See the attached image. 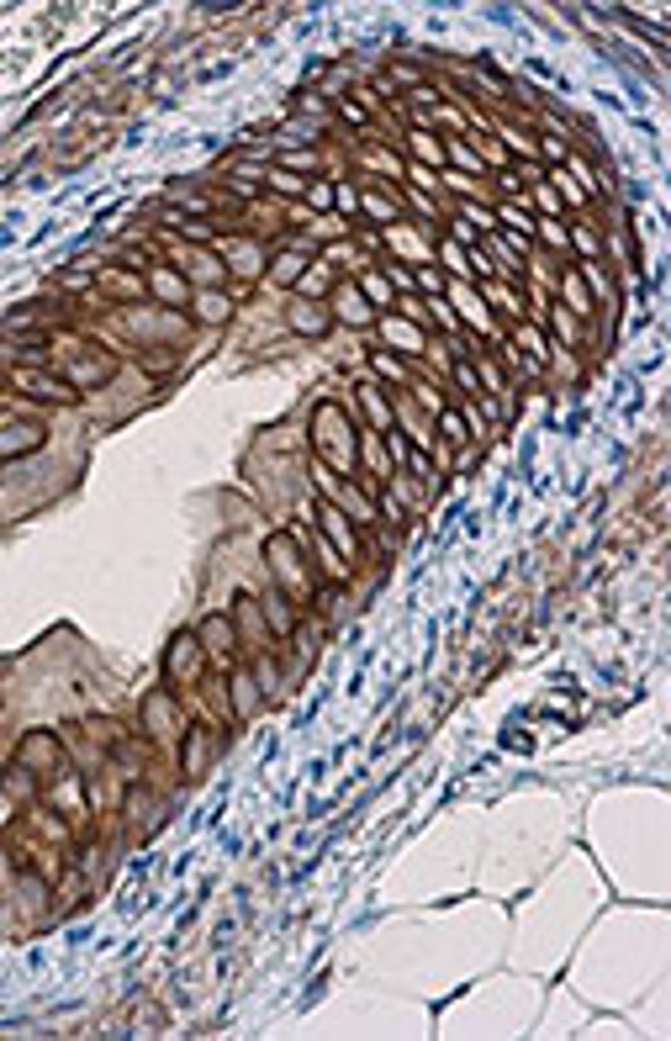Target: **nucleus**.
I'll return each mask as SVG.
<instances>
[{
  "mask_svg": "<svg viewBox=\"0 0 671 1041\" xmlns=\"http://www.w3.org/2000/svg\"><path fill=\"white\" fill-rule=\"evenodd\" d=\"M550 185H561L555 196H566V201H587V191H582V185H576L566 170H550Z\"/></svg>",
  "mask_w": 671,
  "mask_h": 1041,
  "instance_id": "45",
  "label": "nucleus"
},
{
  "mask_svg": "<svg viewBox=\"0 0 671 1041\" xmlns=\"http://www.w3.org/2000/svg\"><path fill=\"white\" fill-rule=\"evenodd\" d=\"M259 619H265L270 640H291L296 624H302V613H296V603L286 598L281 587H275V592H265V598H259Z\"/></svg>",
  "mask_w": 671,
  "mask_h": 1041,
  "instance_id": "15",
  "label": "nucleus"
},
{
  "mask_svg": "<svg viewBox=\"0 0 671 1041\" xmlns=\"http://www.w3.org/2000/svg\"><path fill=\"white\" fill-rule=\"evenodd\" d=\"M48 439L43 423H11L6 434H0V460H16V455H32L37 444Z\"/></svg>",
  "mask_w": 671,
  "mask_h": 1041,
  "instance_id": "21",
  "label": "nucleus"
},
{
  "mask_svg": "<svg viewBox=\"0 0 671 1041\" xmlns=\"http://www.w3.org/2000/svg\"><path fill=\"white\" fill-rule=\"evenodd\" d=\"M212 751H217V740L207 724H185V735H180V777L185 783H196L201 767L212 761Z\"/></svg>",
  "mask_w": 671,
  "mask_h": 1041,
  "instance_id": "13",
  "label": "nucleus"
},
{
  "mask_svg": "<svg viewBox=\"0 0 671 1041\" xmlns=\"http://www.w3.org/2000/svg\"><path fill=\"white\" fill-rule=\"evenodd\" d=\"M439 265L455 275V281H465L471 275V249H460L455 238H439Z\"/></svg>",
  "mask_w": 671,
  "mask_h": 1041,
  "instance_id": "32",
  "label": "nucleus"
},
{
  "mask_svg": "<svg viewBox=\"0 0 671 1041\" xmlns=\"http://www.w3.org/2000/svg\"><path fill=\"white\" fill-rule=\"evenodd\" d=\"M534 201H539V207H545V212H561V196H555L550 185H539V196H534Z\"/></svg>",
  "mask_w": 671,
  "mask_h": 1041,
  "instance_id": "50",
  "label": "nucleus"
},
{
  "mask_svg": "<svg viewBox=\"0 0 671 1041\" xmlns=\"http://www.w3.org/2000/svg\"><path fill=\"white\" fill-rule=\"evenodd\" d=\"M138 724H143V735H148V740H180V735H185L175 693H148V698H143V709H138Z\"/></svg>",
  "mask_w": 671,
  "mask_h": 1041,
  "instance_id": "7",
  "label": "nucleus"
},
{
  "mask_svg": "<svg viewBox=\"0 0 671 1041\" xmlns=\"http://www.w3.org/2000/svg\"><path fill=\"white\" fill-rule=\"evenodd\" d=\"M444 302H450V312H455L460 328L481 333V339H502L497 323H492V307L481 302V291H476L471 281H444Z\"/></svg>",
  "mask_w": 671,
  "mask_h": 1041,
  "instance_id": "5",
  "label": "nucleus"
},
{
  "mask_svg": "<svg viewBox=\"0 0 671 1041\" xmlns=\"http://www.w3.org/2000/svg\"><path fill=\"white\" fill-rule=\"evenodd\" d=\"M265 566L275 576V587L286 592L291 603H318V576H312V561H307V550H302V539H296L291 529H275L265 539Z\"/></svg>",
  "mask_w": 671,
  "mask_h": 1041,
  "instance_id": "1",
  "label": "nucleus"
},
{
  "mask_svg": "<svg viewBox=\"0 0 671 1041\" xmlns=\"http://www.w3.org/2000/svg\"><path fill=\"white\" fill-rule=\"evenodd\" d=\"M550 318H555V328H561V339H566V344H582V339H587V328L576 323L566 307H550Z\"/></svg>",
  "mask_w": 671,
  "mask_h": 1041,
  "instance_id": "41",
  "label": "nucleus"
},
{
  "mask_svg": "<svg viewBox=\"0 0 671 1041\" xmlns=\"http://www.w3.org/2000/svg\"><path fill=\"white\" fill-rule=\"evenodd\" d=\"M111 376H117V360L106 355V349H96V344H85L80 355L69 360V370H64V381L80 392V386H106Z\"/></svg>",
  "mask_w": 671,
  "mask_h": 1041,
  "instance_id": "11",
  "label": "nucleus"
},
{
  "mask_svg": "<svg viewBox=\"0 0 671 1041\" xmlns=\"http://www.w3.org/2000/svg\"><path fill=\"white\" fill-rule=\"evenodd\" d=\"M513 344H524L534 360H550V355H555V344H550L539 328H529V323H518V328H513Z\"/></svg>",
  "mask_w": 671,
  "mask_h": 1041,
  "instance_id": "33",
  "label": "nucleus"
},
{
  "mask_svg": "<svg viewBox=\"0 0 671 1041\" xmlns=\"http://www.w3.org/2000/svg\"><path fill=\"white\" fill-rule=\"evenodd\" d=\"M455 386H460L465 397H481V376H476V365H471V360H460V365H455Z\"/></svg>",
  "mask_w": 671,
  "mask_h": 1041,
  "instance_id": "44",
  "label": "nucleus"
},
{
  "mask_svg": "<svg viewBox=\"0 0 671 1041\" xmlns=\"http://www.w3.org/2000/svg\"><path fill=\"white\" fill-rule=\"evenodd\" d=\"M333 328V312L323 302H307V296H296L291 302V333H302V339H323Z\"/></svg>",
  "mask_w": 671,
  "mask_h": 1041,
  "instance_id": "18",
  "label": "nucleus"
},
{
  "mask_svg": "<svg viewBox=\"0 0 671 1041\" xmlns=\"http://www.w3.org/2000/svg\"><path fill=\"white\" fill-rule=\"evenodd\" d=\"M534 233L545 238L550 249H566V228H561V222H534Z\"/></svg>",
  "mask_w": 671,
  "mask_h": 1041,
  "instance_id": "48",
  "label": "nucleus"
},
{
  "mask_svg": "<svg viewBox=\"0 0 671 1041\" xmlns=\"http://www.w3.org/2000/svg\"><path fill=\"white\" fill-rule=\"evenodd\" d=\"M381 339H386V349L391 355H423V344H428V328H418L413 318H397V312H386L381 318Z\"/></svg>",
  "mask_w": 671,
  "mask_h": 1041,
  "instance_id": "14",
  "label": "nucleus"
},
{
  "mask_svg": "<svg viewBox=\"0 0 671 1041\" xmlns=\"http://www.w3.org/2000/svg\"><path fill=\"white\" fill-rule=\"evenodd\" d=\"M444 159H455L465 175H481V170H487V164H481V154H476V148H465V143H450V148H444Z\"/></svg>",
  "mask_w": 671,
  "mask_h": 1041,
  "instance_id": "40",
  "label": "nucleus"
},
{
  "mask_svg": "<svg viewBox=\"0 0 671 1041\" xmlns=\"http://www.w3.org/2000/svg\"><path fill=\"white\" fill-rule=\"evenodd\" d=\"M180 259H185V275H191L196 286H222L228 281V265H222V254H212V249H175Z\"/></svg>",
  "mask_w": 671,
  "mask_h": 1041,
  "instance_id": "17",
  "label": "nucleus"
},
{
  "mask_svg": "<svg viewBox=\"0 0 671 1041\" xmlns=\"http://www.w3.org/2000/svg\"><path fill=\"white\" fill-rule=\"evenodd\" d=\"M566 249L587 254V259H598V233H592V228H571V233H566Z\"/></svg>",
  "mask_w": 671,
  "mask_h": 1041,
  "instance_id": "43",
  "label": "nucleus"
},
{
  "mask_svg": "<svg viewBox=\"0 0 671 1041\" xmlns=\"http://www.w3.org/2000/svg\"><path fill=\"white\" fill-rule=\"evenodd\" d=\"M333 318H339L344 328H370V323H376V307L365 302V291L354 281H344V286H333Z\"/></svg>",
  "mask_w": 671,
  "mask_h": 1041,
  "instance_id": "16",
  "label": "nucleus"
},
{
  "mask_svg": "<svg viewBox=\"0 0 671 1041\" xmlns=\"http://www.w3.org/2000/svg\"><path fill=\"white\" fill-rule=\"evenodd\" d=\"M360 207H365L370 217H376L381 228H397V222H402V201H397V196H386V191H360Z\"/></svg>",
  "mask_w": 671,
  "mask_h": 1041,
  "instance_id": "26",
  "label": "nucleus"
},
{
  "mask_svg": "<svg viewBox=\"0 0 671 1041\" xmlns=\"http://www.w3.org/2000/svg\"><path fill=\"white\" fill-rule=\"evenodd\" d=\"M175 355H180V349H164V344H159V349H143V370H148V376H164V370L180 365Z\"/></svg>",
  "mask_w": 671,
  "mask_h": 1041,
  "instance_id": "38",
  "label": "nucleus"
},
{
  "mask_svg": "<svg viewBox=\"0 0 671 1041\" xmlns=\"http://www.w3.org/2000/svg\"><path fill=\"white\" fill-rule=\"evenodd\" d=\"M561 307L571 312V318L592 323V312H598V302H592V291H587V281H582V270H561Z\"/></svg>",
  "mask_w": 671,
  "mask_h": 1041,
  "instance_id": "20",
  "label": "nucleus"
},
{
  "mask_svg": "<svg viewBox=\"0 0 671 1041\" xmlns=\"http://www.w3.org/2000/svg\"><path fill=\"white\" fill-rule=\"evenodd\" d=\"M16 767H22L27 777H37V783H59L64 767H69V751H64L59 735L27 730L22 740H16Z\"/></svg>",
  "mask_w": 671,
  "mask_h": 1041,
  "instance_id": "3",
  "label": "nucleus"
},
{
  "mask_svg": "<svg viewBox=\"0 0 671 1041\" xmlns=\"http://www.w3.org/2000/svg\"><path fill=\"white\" fill-rule=\"evenodd\" d=\"M413 286H423V291H428V296H444V275H439V270H434V265H423V270H418V275H413Z\"/></svg>",
  "mask_w": 671,
  "mask_h": 1041,
  "instance_id": "47",
  "label": "nucleus"
},
{
  "mask_svg": "<svg viewBox=\"0 0 671 1041\" xmlns=\"http://www.w3.org/2000/svg\"><path fill=\"white\" fill-rule=\"evenodd\" d=\"M439 434L450 439L455 450H465V444H471V423H465L460 407H439Z\"/></svg>",
  "mask_w": 671,
  "mask_h": 1041,
  "instance_id": "30",
  "label": "nucleus"
},
{
  "mask_svg": "<svg viewBox=\"0 0 671 1041\" xmlns=\"http://www.w3.org/2000/svg\"><path fill=\"white\" fill-rule=\"evenodd\" d=\"M370 365H376V376H381V386H386V381H397V386L407 381V365H402L397 355H391V349H370Z\"/></svg>",
  "mask_w": 671,
  "mask_h": 1041,
  "instance_id": "34",
  "label": "nucleus"
},
{
  "mask_svg": "<svg viewBox=\"0 0 671 1041\" xmlns=\"http://www.w3.org/2000/svg\"><path fill=\"white\" fill-rule=\"evenodd\" d=\"M386 244L397 249V254H428V238H418V233H407L402 222H397V228L386 233Z\"/></svg>",
  "mask_w": 671,
  "mask_h": 1041,
  "instance_id": "37",
  "label": "nucleus"
},
{
  "mask_svg": "<svg viewBox=\"0 0 671 1041\" xmlns=\"http://www.w3.org/2000/svg\"><path fill=\"white\" fill-rule=\"evenodd\" d=\"M354 286H360V291H365V302H370V307H381V312H386L391 302H397V286L386 281V270H365Z\"/></svg>",
  "mask_w": 671,
  "mask_h": 1041,
  "instance_id": "27",
  "label": "nucleus"
},
{
  "mask_svg": "<svg viewBox=\"0 0 671 1041\" xmlns=\"http://www.w3.org/2000/svg\"><path fill=\"white\" fill-rule=\"evenodd\" d=\"M312 450H318L323 466L333 471H354L360 466V439H354V423L339 402H318L312 407Z\"/></svg>",
  "mask_w": 671,
  "mask_h": 1041,
  "instance_id": "2",
  "label": "nucleus"
},
{
  "mask_svg": "<svg viewBox=\"0 0 671 1041\" xmlns=\"http://www.w3.org/2000/svg\"><path fill=\"white\" fill-rule=\"evenodd\" d=\"M312 518H318V534L328 539L333 550H339L344 566H360V561H365V534L354 529V518H349L339 503H328V497H323V503L312 508Z\"/></svg>",
  "mask_w": 671,
  "mask_h": 1041,
  "instance_id": "4",
  "label": "nucleus"
},
{
  "mask_svg": "<svg viewBox=\"0 0 671 1041\" xmlns=\"http://www.w3.org/2000/svg\"><path fill=\"white\" fill-rule=\"evenodd\" d=\"M16 386H22L27 397H37V402H53V407L80 402V392H74L64 376H53V370H16Z\"/></svg>",
  "mask_w": 671,
  "mask_h": 1041,
  "instance_id": "12",
  "label": "nucleus"
},
{
  "mask_svg": "<svg viewBox=\"0 0 671 1041\" xmlns=\"http://www.w3.org/2000/svg\"><path fill=\"white\" fill-rule=\"evenodd\" d=\"M481 302H487V307H502V312H508L513 323H524V312H529V307H524V296H518L513 286H497V281H487V291H481Z\"/></svg>",
  "mask_w": 671,
  "mask_h": 1041,
  "instance_id": "29",
  "label": "nucleus"
},
{
  "mask_svg": "<svg viewBox=\"0 0 671 1041\" xmlns=\"http://www.w3.org/2000/svg\"><path fill=\"white\" fill-rule=\"evenodd\" d=\"M296 111H307V117H323L328 106H323V96H312V90H307V96H296Z\"/></svg>",
  "mask_w": 671,
  "mask_h": 1041,
  "instance_id": "49",
  "label": "nucleus"
},
{
  "mask_svg": "<svg viewBox=\"0 0 671 1041\" xmlns=\"http://www.w3.org/2000/svg\"><path fill=\"white\" fill-rule=\"evenodd\" d=\"M148 291H154L159 302H170V307L191 302V281H185L180 270H148Z\"/></svg>",
  "mask_w": 671,
  "mask_h": 1041,
  "instance_id": "23",
  "label": "nucleus"
},
{
  "mask_svg": "<svg viewBox=\"0 0 671 1041\" xmlns=\"http://www.w3.org/2000/svg\"><path fill=\"white\" fill-rule=\"evenodd\" d=\"M492 217H497L508 233H518V238H534V217H529L524 207H518V201H497V212H492Z\"/></svg>",
  "mask_w": 671,
  "mask_h": 1041,
  "instance_id": "31",
  "label": "nucleus"
},
{
  "mask_svg": "<svg viewBox=\"0 0 671 1041\" xmlns=\"http://www.w3.org/2000/svg\"><path fill=\"white\" fill-rule=\"evenodd\" d=\"M407 148H413L418 170H439V164H444V138L439 133H423V127H413V133H407Z\"/></svg>",
  "mask_w": 671,
  "mask_h": 1041,
  "instance_id": "25",
  "label": "nucleus"
},
{
  "mask_svg": "<svg viewBox=\"0 0 671 1041\" xmlns=\"http://www.w3.org/2000/svg\"><path fill=\"white\" fill-rule=\"evenodd\" d=\"M354 397H360V407H365V418L376 423L381 434H391V423H397V413H391V392L381 381H360L354 386Z\"/></svg>",
  "mask_w": 671,
  "mask_h": 1041,
  "instance_id": "19",
  "label": "nucleus"
},
{
  "mask_svg": "<svg viewBox=\"0 0 671 1041\" xmlns=\"http://www.w3.org/2000/svg\"><path fill=\"white\" fill-rule=\"evenodd\" d=\"M259 703H265V693H259V677H254V666H228V719L233 724H249L259 714Z\"/></svg>",
  "mask_w": 671,
  "mask_h": 1041,
  "instance_id": "10",
  "label": "nucleus"
},
{
  "mask_svg": "<svg viewBox=\"0 0 671 1041\" xmlns=\"http://www.w3.org/2000/svg\"><path fill=\"white\" fill-rule=\"evenodd\" d=\"M191 312H196V323L222 328V323L233 318V296L228 291H191Z\"/></svg>",
  "mask_w": 671,
  "mask_h": 1041,
  "instance_id": "22",
  "label": "nucleus"
},
{
  "mask_svg": "<svg viewBox=\"0 0 671 1041\" xmlns=\"http://www.w3.org/2000/svg\"><path fill=\"white\" fill-rule=\"evenodd\" d=\"M222 265L238 270V275H259V270H265V249H259V244H228Z\"/></svg>",
  "mask_w": 671,
  "mask_h": 1041,
  "instance_id": "28",
  "label": "nucleus"
},
{
  "mask_svg": "<svg viewBox=\"0 0 671 1041\" xmlns=\"http://www.w3.org/2000/svg\"><path fill=\"white\" fill-rule=\"evenodd\" d=\"M101 286H106L111 296H143V286H148V281H138V275H122V270H106V275H101Z\"/></svg>",
  "mask_w": 671,
  "mask_h": 1041,
  "instance_id": "36",
  "label": "nucleus"
},
{
  "mask_svg": "<svg viewBox=\"0 0 671 1041\" xmlns=\"http://www.w3.org/2000/svg\"><path fill=\"white\" fill-rule=\"evenodd\" d=\"M312 259H318V244L312 238H296V244H286V249H275L270 259H265V275L275 286H296L302 275L312 270Z\"/></svg>",
  "mask_w": 671,
  "mask_h": 1041,
  "instance_id": "9",
  "label": "nucleus"
},
{
  "mask_svg": "<svg viewBox=\"0 0 671 1041\" xmlns=\"http://www.w3.org/2000/svg\"><path fill=\"white\" fill-rule=\"evenodd\" d=\"M455 217L465 222V228H476V233H481V228H487V233L497 228V217H492L487 207H476V201H460V212H455Z\"/></svg>",
  "mask_w": 671,
  "mask_h": 1041,
  "instance_id": "39",
  "label": "nucleus"
},
{
  "mask_svg": "<svg viewBox=\"0 0 671 1041\" xmlns=\"http://www.w3.org/2000/svg\"><path fill=\"white\" fill-rule=\"evenodd\" d=\"M360 460H365V471L376 476V481H391V476H397V460H391V450H386V434L360 439Z\"/></svg>",
  "mask_w": 671,
  "mask_h": 1041,
  "instance_id": "24",
  "label": "nucleus"
},
{
  "mask_svg": "<svg viewBox=\"0 0 671 1041\" xmlns=\"http://www.w3.org/2000/svg\"><path fill=\"white\" fill-rule=\"evenodd\" d=\"M333 111H339L344 122H354V127H365V122H370V111H365V106H354L349 96H339V101H333Z\"/></svg>",
  "mask_w": 671,
  "mask_h": 1041,
  "instance_id": "46",
  "label": "nucleus"
},
{
  "mask_svg": "<svg viewBox=\"0 0 671 1041\" xmlns=\"http://www.w3.org/2000/svg\"><path fill=\"white\" fill-rule=\"evenodd\" d=\"M201 672H207V650H201L196 629H180V635L170 640V650H164V682H170V687H191V682H201Z\"/></svg>",
  "mask_w": 671,
  "mask_h": 1041,
  "instance_id": "6",
  "label": "nucleus"
},
{
  "mask_svg": "<svg viewBox=\"0 0 671 1041\" xmlns=\"http://www.w3.org/2000/svg\"><path fill=\"white\" fill-rule=\"evenodd\" d=\"M333 191H339V185H333V180H307L302 201H307L312 212H333Z\"/></svg>",
  "mask_w": 671,
  "mask_h": 1041,
  "instance_id": "35",
  "label": "nucleus"
},
{
  "mask_svg": "<svg viewBox=\"0 0 671 1041\" xmlns=\"http://www.w3.org/2000/svg\"><path fill=\"white\" fill-rule=\"evenodd\" d=\"M196 640H201V650H207V661H217V666L238 661V624H233V613H207L201 629H196Z\"/></svg>",
  "mask_w": 671,
  "mask_h": 1041,
  "instance_id": "8",
  "label": "nucleus"
},
{
  "mask_svg": "<svg viewBox=\"0 0 671 1041\" xmlns=\"http://www.w3.org/2000/svg\"><path fill=\"white\" fill-rule=\"evenodd\" d=\"M265 180H270V191H281V196H302V191H307V180L291 175V170H270Z\"/></svg>",
  "mask_w": 671,
  "mask_h": 1041,
  "instance_id": "42",
  "label": "nucleus"
}]
</instances>
